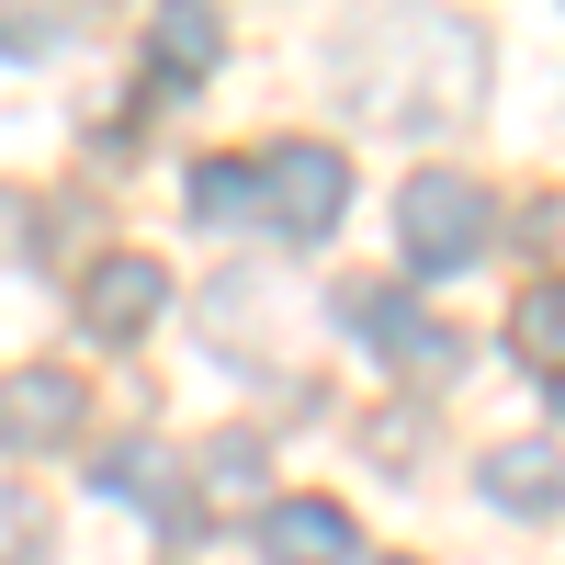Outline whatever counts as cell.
Listing matches in <instances>:
<instances>
[{"instance_id": "obj_1", "label": "cell", "mask_w": 565, "mask_h": 565, "mask_svg": "<svg viewBox=\"0 0 565 565\" xmlns=\"http://www.w3.org/2000/svg\"><path fill=\"white\" fill-rule=\"evenodd\" d=\"M340 68H351V90L385 125H452V114H476V90H487V34L441 23V12H385V23H362L340 45Z\"/></svg>"}, {"instance_id": "obj_2", "label": "cell", "mask_w": 565, "mask_h": 565, "mask_svg": "<svg viewBox=\"0 0 565 565\" xmlns=\"http://www.w3.org/2000/svg\"><path fill=\"white\" fill-rule=\"evenodd\" d=\"M396 238L418 271H463V260H487L498 238V204H487V181H463V170H407V193H396Z\"/></svg>"}, {"instance_id": "obj_3", "label": "cell", "mask_w": 565, "mask_h": 565, "mask_svg": "<svg viewBox=\"0 0 565 565\" xmlns=\"http://www.w3.org/2000/svg\"><path fill=\"white\" fill-rule=\"evenodd\" d=\"M328 317H340L351 340H373L396 373H463V328L418 317V295H396V282H340V295H328Z\"/></svg>"}, {"instance_id": "obj_4", "label": "cell", "mask_w": 565, "mask_h": 565, "mask_svg": "<svg viewBox=\"0 0 565 565\" xmlns=\"http://www.w3.org/2000/svg\"><path fill=\"white\" fill-rule=\"evenodd\" d=\"M351 204V159L328 148V136H282V148L260 159V215L282 226V238H328Z\"/></svg>"}, {"instance_id": "obj_5", "label": "cell", "mask_w": 565, "mask_h": 565, "mask_svg": "<svg viewBox=\"0 0 565 565\" xmlns=\"http://www.w3.org/2000/svg\"><path fill=\"white\" fill-rule=\"evenodd\" d=\"M79 418H90V385L57 362H12L0 373V452H57L79 441Z\"/></svg>"}, {"instance_id": "obj_6", "label": "cell", "mask_w": 565, "mask_h": 565, "mask_svg": "<svg viewBox=\"0 0 565 565\" xmlns=\"http://www.w3.org/2000/svg\"><path fill=\"white\" fill-rule=\"evenodd\" d=\"M159 306H170V271H159L148 249H114V260H90V282H79V328H90L103 351L148 340V328H159Z\"/></svg>"}, {"instance_id": "obj_7", "label": "cell", "mask_w": 565, "mask_h": 565, "mask_svg": "<svg viewBox=\"0 0 565 565\" xmlns=\"http://www.w3.org/2000/svg\"><path fill=\"white\" fill-rule=\"evenodd\" d=\"M260 565H351V509L340 498H260Z\"/></svg>"}, {"instance_id": "obj_8", "label": "cell", "mask_w": 565, "mask_h": 565, "mask_svg": "<svg viewBox=\"0 0 565 565\" xmlns=\"http://www.w3.org/2000/svg\"><path fill=\"white\" fill-rule=\"evenodd\" d=\"M476 487H487L498 509H521V521H543V509H565V452H543V441H498V452L476 463Z\"/></svg>"}, {"instance_id": "obj_9", "label": "cell", "mask_w": 565, "mask_h": 565, "mask_svg": "<svg viewBox=\"0 0 565 565\" xmlns=\"http://www.w3.org/2000/svg\"><path fill=\"white\" fill-rule=\"evenodd\" d=\"M215 57H226V23H215V12H159V23H148V68H159V79H204Z\"/></svg>"}, {"instance_id": "obj_10", "label": "cell", "mask_w": 565, "mask_h": 565, "mask_svg": "<svg viewBox=\"0 0 565 565\" xmlns=\"http://www.w3.org/2000/svg\"><path fill=\"white\" fill-rule=\"evenodd\" d=\"M509 351H521L532 373H565V282H532L521 317H509Z\"/></svg>"}, {"instance_id": "obj_11", "label": "cell", "mask_w": 565, "mask_h": 565, "mask_svg": "<svg viewBox=\"0 0 565 565\" xmlns=\"http://www.w3.org/2000/svg\"><path fill=\"white\" fill-rule=\"evenodd\" d=\"M249 193H260V159H204V170H193V215H204V226H238Z\"/></svg>"}, {"instance_id": "obj_12", "label": "cell", "mask_w": 565, "mask_h": 565, "mask_svg": "<svg viewBox=\"0 0 565 565\" xmlns=\"http://www.w3.org/2000/svg\"><path fill=\"white\" fill-rule=\"evenodd\" d=\"M204 487H215V498H249V487H260V441H249V430L204 441Z\"/></svg>"}, {"instance_id": "obj_13", "label": "cell", "mask_w": 565, "mask_h": 565, "mask_svg": "<svg viewBox=\"0 0 565 565\" xmlns=\"http://www.w3.org/2000/svg\"><path fill=\"white\" fill-rule=\"evenodd\" d=\"M68 45V12H12L0 23V57H57Z\"/></svg>"}, {"instance_id": "obj_14", "label": "cell", "mask_w": 565, "mask_h": 565, "mask_svg": "<svg viewBox=\"0 0 565 565\" xmlns=\"http://www.w3.org/2000/svg\"><path fill=\"white\" fill-rule=\"evenodd\" d=\"M396 565H407V554H396Z\"/></svg>"}]
</instances>
